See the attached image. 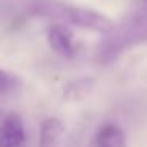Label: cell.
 Masks as SVG:
<instances>
[{"label": "cell", "instance_id": "4", "mask_svg": "<svg viewBox=\"0 0 147 147\" xmlns=\"http://www.w3.org/2000/svg\"><path fill=\"white\" fill-rule=\"evenodd\" d=\"M48 43L52 51L63 57H73L78 51V45L74 35L70 29H67L62 24L52 26L48 32Z\"/></svg>", "mask_w": 147, "mask_h": 147}, {"label": "cell", "instance_id": "6", "mask_svg": "<svg viewBox=\"0 0 147 147\" xmlns=\"http://www.w3.org/2000/svg\"><path fill=\"white\" fill-rule=\"evenodd\" d=\"M63 136V123L55 117H48L40 130V147H57Z\"/></svg>", "mask_w": 147, "mask_h": 147}, {"label": "cell", "instance_id": "2", "mask_svg": "<svg viewBox=\"0 0 147 147\" xmlns=\"http://www.w3.org/2000/svg\"><path fill=\"white\" fill-rule=\"evenodd\" d=\"M33 13L43 14V16L59 18L71 26L81 27L87 30H95V32L106 33L112 27V21L108 16L98 13L95 10L82 7H73L68 3H59V2H51V0H41L33 5Z\"/></svg>", "mask_w": 147, "mask_h": 147}, {"label": "cell", "instance_id": "7", "mask_svg": "<svg viewBox=\"0 0 147 147\" xmlns=\"http://www.w3.org/2000/svg\"><path fill=\"white\" fill-rule=\"evenodd\" d=\"M92 79H76L65 87V98L67 100H81L92 90Z\"/></svg>", "mask_w": 147, "mask_h": 147}, {"label": "cell", "instance_id": "1", "mask_svg": "<svg viewBox=\"0 0 147 147\" xmlns=\"http://www.w3.org/2000/svg\"><path fill=\"white\" fill-rule=\"evenodd\" d=\"M147 41V8L125 16L117 26L105 33L96 49V60L101 65L114 62L128 48Z\"/></svg>", "mask_w": 147, "mask_h": 147}, {"label": "cell", "instance_id": "8", "mask_svg": "<svg viewBox=\"0 0 147 147\" xmlns=\"http://www.w3.org/2000/svg\"><path fill=\"white\" fill-rule=\"evenodd\" d=\"M13 81L14 79L7 73V71L0 70V92H3V90L10 89V87L13 86Z\"/></svg>", "mask_w": 147, "mask_h": 147}, {"label": "cell", "instance_id": "9", "mask_svg": "<svg viewBox=\"0 0 147 147\" xmlns=\"http://www.w3.org/2000/svg\"><path fill=\"white\" fill-rule=\"evenodd\" d=\"M144 2H146V3H147V0H144Z\"/></svg>", "mask_w": 147, "mask_h": 147}, {"label": "cell", "instance_id": "3", "mask_svg": "<svg viewBox=\"0 0 147 147\" xmlns=\"http://www.w3.org/2000/svg\"><path fill=\"white\" fill-rule=\"evenodd\" d=\"M0 147H26V127L16 112L8 114L0 123Z\"/></svg>", "mask_w": 147, "mask_h": 147}, {"label": "cell", "instance_id": "5", "mask_svg": "<svg viewBox=\"0 0 147 147\" xmlns=\"http://www.w3.org/2000/svg\"><path fill=\"white\" fill-rule=\"evenodd\" d=\"M95 147H127V139L125 133L120 127L114 123H106L96 131L95 139H93Z\"/></svg>", "mask_w": 147, "mask_h": 147}]
</instances>
